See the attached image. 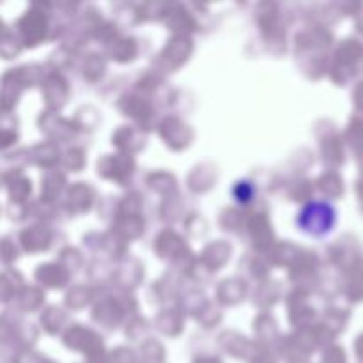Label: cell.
Masks as SVG:
<instances>
[{
  "label": "cell",
  "mask_w": 363,
  "mask_h": 363,
  "mask_svg": "<svg viewBox=\"0 0 363 363\" xmlns=\"http://www.w3.org/2000/svg\"><path fill=\"white\" fill-rule=\"evenodd\" d=\"M255 194V188L250 181L243 179V181H238L236 184L233 186V197L238 204H247V202L252 201Z\"/></svg>",
  "instance_id": "7a4b0ae2"
},
{
  "label": "cell",
  "mask_w": 363,
  "mask_h": 363,
  "mask_svg": "<svg viewBox=\"0 0 363 363\" xmlns=\"http://www.w3.org/2000/svg\"><path fill=\"white\" fill-rule=\"evenodd\" d=\"M335 222V208L332 202L323 201V199H314V201L307 202L296 215V225L300 227L301 233L314 238H321L332 233Z\"/></svg>",
  "instance_id": "6da1fadb"
}]
</instances>
